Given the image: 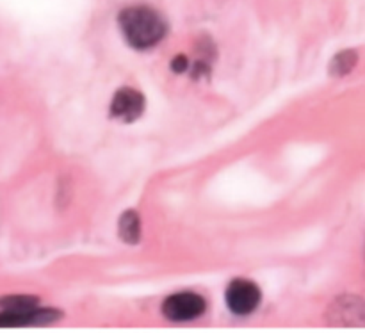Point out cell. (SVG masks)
<instances>
[{"label":"cell","instance_id":"obj_4","mask_svg":"<svg viewBox=\"0 0 365 333\" xmlns=\"http://www.w3.org/2000/svg\"><path fill=\"white\" fill-rule=\"evenodd\" d=\"M110 116L123 123H132L145 111V96L134 88H121L110 102Z\"/></svg>","mask_w":365,"mask_h":333},{"label":"cell","instance_id":"obj_7","mask_svg":"<svg viewBox=\"0 0 365 333\" xmlns=\"http://www.w3.org/2000/svg\"><path fill=\"white\" fill-rule=\"evenodd\" d=\"M38 299L32 296H7L0 299V312H21L38 307Z\"/></svg>","mask_w":365,"mask_h":333},{"label":"cell","instance_id":"obj_1","mask_svg":"<svg viewBox=\"0 0 365 333\" xmlns=\"http://www.w3.org/2000/svg\"><path fill=\"white\" fill-rule=\"evenodd\" d=\"M118 24L123 38L135 50H148L159 45L168 32L163 14L148 6L125 7L118 16Z\"/></svg>","mask_w":365,"mask_h":333},{"label":"cell","instance_id":"obj_3","mask_svg":"<svg viewBox=\"0 0 365 333\" xmlns=\"http://www.w3.org/2000/svg\"><path fill=\"white\" fill-rule=\"evenodd\" d=\"M225 298H227V305L232 312L237 316H248L259 309L262 292L253 282L239 278V280L230 282L227 292H225Z\"/></svg>","mask_w":365,"mask_h":333},{"label":"cell","instance_id":"obj_8","mask_svg":"<svg viewBox=\"0 0 365 333\" xmlns=\"http://www.w3.org/2000/svg\"><path fill=\"white\" fill-rule=\"evenodd\" d=\"M353 64H355V53L344 52L341 53V56L335 57V63L331 64V71H334L335 75H344L351 70Z\"/></svg>","mask_w":365,"mask_h":333},{"label":"cell","instance_id":"obj_2","mask_svg":"<svg viewBox=\"0 0 365 333\" xmlns=\"http://www.w3.org/2000/svg\"><path fill=\"white\" fill-rule=\"evenodd\" d=\"M205 298L196 294V292H177L163 303V314L173 323L198 319L205 312Z\"/></svg>","mask_w":365,"mask_h":333},{"label":"cell","instance_id":"obj_9","mask_svg":"<svg viewBox=\"0 0 365 333\" xmlns=\"http://www.w3.org/2000/svg\"><path fill=\"white\" fill-rule=\"evenodd\" d=\"M189 63H187V57L185 56H177L173 59V63H171V68H173V71H177V73H182V71L187 70Z\"/></svg>","mask_w":365,"mask_h":333},{"label":"cell","instance_id":"obj_6","mask_svg":"<svg viewBox=\"0 0 365 333\" xmlns=\"http://www.w3.org/2000/svg\"><path fill=\"white\" fill-rule=\"evenodd\" d=\"M120 237L128 245H135L141 239V220L134 210H127L120 217Z\"/></svg>","mask_w":365,"mask_h":333},{"label":"cell","instance_id":"obj_5","mask_svg":"<svg viewBox=\"0 0 365 333\" xmlns=\"http://www.w3.org/2000/svg\"><path fill=\"white\" fill-rule=\"evenodd\" d=\"M61 314L50 309L21 310V312H0V327H36V324H50L57 321Z\"/></svg>","mask_w":365,"mask_h":333}]
</instances>
